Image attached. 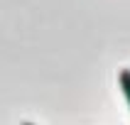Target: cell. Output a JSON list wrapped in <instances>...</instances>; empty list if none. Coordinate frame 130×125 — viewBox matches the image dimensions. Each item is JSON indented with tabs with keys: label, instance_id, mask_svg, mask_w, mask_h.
Wrapping results in <instances>:
<instances>
[{
	"label": "cell",
	"instance_id": "1",
	"mask_svg": "<svg viewBox=\"0 0 130 125\" xmlns=\"http://www.w3.org/2000/svg\"><path fill=\"white\" fill-rule=\"evenodd\" d=\"M118 83H120V91H123L125 101H128V105H130V69H120V74H118Z\"/></svg>",
	"mask_w": 130,
	"mask_h": 125
},
{
	"label": "cell",
	"instance_id": "2",
	"mask_svg": "<svg viewBox=\"0 0 130 125\" xmlns=\"http://www.w3.org/2000/svg\"><path fill=\"white\" fill-rule=\"evenodd\" d=\"M22 125H35V123H22Z\"/></svg>",
	"mask_w": 130,
	"mask_h": 125
}]
</instances>
